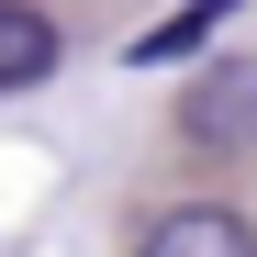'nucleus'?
I'll use <instances>...</instances> for the list:
<instances>
[{
    "mask_svg": "<svg viewBox=\"0 0 257 257\" xmlns=\"http://www.w3.org/2000/svg\"><path fill=\"white\" fill-rule=\"evenodd\" d=\"M179 135H190L201 157H235V146H257V56H224V67H201V78H190Z\"/></svg>",
    "mask_w": 257,
    "mask_h": 257,
    "instance_id": "obj_1",
    "label": "nucleus"
},
{
    "mask_svg": "<svg viewBox=\"0 0 257 257\" xmlns=\"http://www.w3.org/2000/svg\"><path fill=\"white\" fill-rule=\"evenodd\" d=\"M135 257H257V224H246L235 201H179V212L146 224Z\"/></svg>",
    "mask_w": 257,
    "mask_h": 257,
    "instance_id": "obj_2",
    "label": "nucleus"
},
{
    "mask_svg": "<svg viewBox=\"0 0 257 257\" xmlns=\"http://www.w3.org/2000/svg\"><path fill=\"white\" fill-rule=\"evenodd\" d=\"M67 34L56 12H34V0H0V90H34V78H56Z\"/></svg>",
    "mask_w": 257,
    "mask_h": 257,
    "instance_id": "obj_3",
    "label": "nucleus"
},
{
    "mask_svg": "<svg viewBox=\"0 0 257 257\" xmlns=\"http://www.w3.org/2000/svg\"><path fill=\"white\" fill-rule=\"evenodd\" d=\"M235 12H246V0H190V12H168L157 34H135V45H123V56H135V67H179V56L201 45V34H224Z\"/></svg>",
    "mask_w": 257,
    "mask_h": 257,
    "instance_id": "obj_4",
    "label": "nucleus"
}]
</instances>
